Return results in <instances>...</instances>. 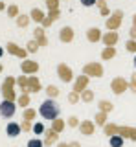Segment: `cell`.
<instances>
[{"label":"cell","instance_id":"f5cc1de1","mask_svg":"<svg viewBox=\"0 0 136 147\" xmlns=\"http://www.w3.org/2000/svg\"><path fill=\"white\" fill-rule=\"evenodd\" d=\"M2 70H4V66H2V64H0V74H2Z\"/></svg>","mask_w":136,"mask_h":147},{"label":"cell","instance_id":"ba28073f","mask_svg":"<svg viewBox=\"0 0 136 147\" xmlns=\"http://www.w3.org/2000/svg\"><path fill=\"white\" fill-rule=\"evenodd\" d=\"M39 90H40L39 77L37 76H31V77H28V86L22 90V94H39Z\"/></svg>","mask_w":136,"mask_h":147},{"label":"cell","instance_id":"f1b7e54d","mask_svg":"<svg viewBox=\"0 0 136 147\" xmlns=\"http://www.w3.org/2000/svg\"><path fill=\"white\" fill-rule=\"evenodd\" d=\"M35 114H37V112H35L33 109H30V107H28V109H24V114H22V118H24L26 121H33Z\"/></svg>","mask_w":136,"mask_h":147},{"label":"cell","instance_id":"d590c367","mask_svg":"<svg viewBox=\"0 0 136 147\" xmlns=\"http://www.w3.org/2000/svg\"><path fill=\"white\" fill-rule=\"evenodd\" d=\"M28 147H44L42 140H39V138H33V140L28 142Z\"/></svg>","mask_w":136,"mask_h":147},{"label":"cell","instance_id":"ac0fdd59","mask_svg":"<svg viewBox=\"0 0 136 147\" xmlns=\"http://www.w3.org/2000/svg\"><path fill=\"white\" fill-rule=\"evenodd\" d=\"M33 39L39 42V46H46L48 44V39H46V35H44V28H37V30L33 31Z\"/></svg>","mask_w":136,"mask_h":147},{"label":"cell","instance_id":"484cf974","mask_svg":"<svg viewBox=\"0 0 136 147\" xmlns=\"http://www.w3.org/2000/svg\"><path fill=\"white\" fill-rule=\"evenodd\" d=\"M65 125H66V123L63 121L61 118H57V119H53V121H52V129H53L55 132H61L63 129H65Z\"/></svg>","mask_w":136,"mask_h":147},{"label":"cell","instance_id":"60d3db41","mask_svg":"<svg viewBox=\"0 0 136 147\" xmlns=\"http://www.w3.org/2000/svg\"><path fill=\"white\" fill-rule=\"evenodd\" d=\"M125 48H127V52H134L136 53V40H129V42L125 44Z\"/></svg>","mask_w":136,"mask_h":147},{"label":"cell","instance_id":"8d00e7d4","mask_svg":"<svg viewBox=\"0 0 136 147\" xmlns=\"http://www.w3.org/2000/svg\"><path fill=\"white\" fill-rule=\"evenodd\" d=\"M46 6L50 11H53V9H59V0H46Z\"/></svg>","mask_w":136,"mask_h":147},{"label":"cell","instance_id":"c3c4849f","mask_svg":"<svg viewBox=\"0 0 136 147\" xmlns=\"http://www.w3.org/2000/svg\"><path fill=\"white\" fill-rule=\"evenodd\" d=\"M4 9H6V4H4V2H0V11H4Z\"/></svg>","mask_w":136,"mask_h":147},{"label":"cell","instance_id":"277c9868","mask_svg":"<svg viewBox=\"0 0 136 147\" xmlns=\"http://www.w3.org/2000/svg\"><path fill=\"white\" fill-rule=\"evenodd\" d=\"M121 18H123V11H121V9H116V11L112 13V17H108L107 22H105L107 30L116 31L118 28H120V24H121Z\"/></svg>","mask_w":136,"mask_h":147},{"label":"cell","instance_id":"ee69618b","mask_svg":"<svg viewBox=\"0 0 136 147\" xmlns=\"http://www.w3.org/2000/svg\"><path fill=\"white\" fill-rule=\"evenodd\" d=\"M98 6H99V9H103V7H107V2L105 0H98Z\"/></svg>","mask_w":136,"mask_h":147},{"label":"cell","instance_id":"52a82bcc","mask_svg":"<svg viewBox=\"0 0 136 147\" xmlns=\"http://www.w3.org/2000/svg\"><path fill=\"white\" fill-rule=\"evenodd\" d=\"M57 74H59V79L65 81V83L74 79V72H72V68L68 66V64H65V63H61L57 66Z\"/></svg>","mask_w":136,"mask_h":147},{"label":"cell","instance_id":"cb8c5ba5","mask_svg":"<svg viewBox=\"0 0 136 147\" xmlns=\"http://www.w3.org/2000/svg\"><path fill=\"white\" fill-rule=\"evenodd\" d=\"M17 103H19L22 109H28V107H30V103H31V101H30V96H28V94L19 96V98H17Z\"/></svg>","mask_w":136,"mask_h":147},{"label":"cell","instance_id":"9a60e30c","mask_svg":"<svg viewBox=\"0 0 136 147\" xmlns=\"http://www.w3.org/2000/svg\"><path fill=\"white\" fill-rule=\"evenodd\" d=\"M59 17H61V11H59V9H53V11H50L48 15H46V18L42 20V28H44V30H46V28H50Z\"/></svg>","mask_w":136,"mask_h":147},{"label":"cell","instance_id":"681fc988","mask_svg":"<svg viewBox=\"0 0 136 147\" xmlns=\"http://www.w3.org/2000/svg\"><path fill=\"white\" fill-rule=\"evenodd\" d=\"M57 147H68V144H63L61 142V144H57Z\"/></svg>","mask_w":136,"mask_h":147},{"label":"cell","instance_id":"83f0119b","mask_svg":"<svg viewBox=\"0 0 136 147\" xmlns=\"http://www.w3.org/2000/svg\"><path fill=\"white\" fill-rule=\"evenodd\" d=\"M81 99H83L85 101V103H90V101H92L94 99V92L92 90H83V92H81Z\"/></svg>","mask_w":136,"mask_h":147},{"label":"cell","instance_id":"816d5d0a","mask_svg":"<svg viewBox=\"0 0 136 147\" xmlns=\"http://www.w3.org/2000/svg\"><path fill=\"white\" fill-rule=\"evenodd\" d=\"M2 53H4V48H2V46H0V57H2Z\"/></svg>","mask_w":136,"mask_h":147},{"label":"cell","instance_id":"8992f818","mask_svg":"<svg viewBox=\"0 0 136 147\" xmlns=\"http://www.w3.org/2000/svg\"><path fill=\"white\" fill-rule=\"evenodd\" d=\"M15 110H17L15 101H6L4 99L2 103H0V116L2 118H13L15 116Z\"/></svg>","mask_w":136,"mask_h":147},{"label":"cell","instance_id":"5b68a950","mask_svg":"<svg viewBox=\"0 0 136 147\" xmlns=\"http://www.w3.org/2000/svg\"><path fill=\"white\" fill-rule=\"evenodd\" d=\"M83 74L88 77H101L103 76V66L99 63H88L83 66Z\"/></svg>","mask_w":136,"mask_h":147},{"label":"cell","instance_id":"d6a6232c","mask_svg":"<svg viewBox=\"0 0 136 147\" xmlns=\"http://www.w3.org/2000/svg\"><path fill=\"white\" fill-rule=\"evenodd\" d=\"M44 132H46V129H44L42 123H33V134L40 136V134H44Z\"/></svg>","mask_w":136,"mask_h":147},{"label":"cell","instance_id":"bcb514c9","mask_svg":"<svg viewBox=\"0 0 136 147\" xmlns=\"http://www.w3.org/2000/svg\"><path fill=\"white\" fill-rule=\"evenodd\" d=\"M131 39L136 40V28H133V30H131Z\"/></svg>","mask_w":136,"mask_h":147},{"label":"cell","instance_id":"ab89813d","mask_svg":"<svg viewBox=\"0 0 136 147\" xmlns=\"http://www.w3.org/2000/svg\"><path fill=\"white\" fill-rule=\"evenodd\" d=\"M68 127H79V119L75 116H70L68 118Z\"/></svg>","mask_w":136,"mask_h":147},{"label":"cell","instance_id":"e575fe53","mask_svg":"<svg viewBox=\"0 0 136 147\" xmlns=\"http://www.w3.org/2000/svg\"><path fill=\"white\" fill-rule=\"evenodd\" d=\"M7 15H9V17H19V6L11 4V6L7 7Z\"/></svg>","mask_w":136,"mask_h":147},{"label":"cell","instance_id":"7a4b0ae2","mask_svg":"<svg viewBox=\"0 0 136 147\" xmlns=\"http://www.w3.org/2000/svg\"><path fill=\"white\" fill-rule=\"evenodd\" d=\"M59 112H61L59 105H57L53 99H50V98H48L46 101H42V103H40V107H39V114H40L44 119H50V121L57 119V118H59Z\"/></svg>","mask_w":136,"mask_h":147},{"label":"cell","instance_id":"3957f363","mask_svg":"<svg viewBox=\"0 0 136 147\" xmlns=\"http://www.w3.org/2000/svg\"><path fill=\"white\" fill-rule=\"evenodd\" d=\"M15 85H17L15 77L7 76L6 79H4V83H2V96H4V99H6V101H15L17 99L15 90H13V86H15Z\"/></svg>","mask_w":136,"mask_h":147},{"label":"cell","instance_id":"db71d44e","mask_svg":"<svg viewBox=\"0 0 136 147\" xmlns=\"http://www.w3.org/2000/svg\"><path fill=\"white\" fill-rule=\"evenodd\" d=\"M134 66H136V57H134Z\"/></svg>","mask_w":136,"mask_h":147},{"label":"cell","instance_id":"e0dca14e","mask_svg":"<svg viewBox=\"0 0 136 147\" xmlns=\"http://www.w3.org/2000/svg\"><path fill=\"white\" fill-rule=\"evenodd\" d=\"M101 39H103L105 48H110V46H114V44L118 42V33H116V31H108V33H105Z\"/></svg>","mask_w":136,"mask_h":147},{"label":"cell","instance_id":"74e56055","mask_svg":"<svg viewBox=\"0 0 136 147\" xmlns=\"http://www.w3.org/2000/svg\"><path fill=\"white\" fill-rule=\"evenodd\" d=\"M79 98H81V96L77 94V92H74V90H72L70 94H68V101H70V103H77Z\"/></svg>","mask_w":136,"mask_h":147},{"label":"cell","instance_id":"6da1fadb","mask_svg":"<svg viewBox=\"0 0 136 147\" xmlns=\"http://www.w3.org/2000/svg\"><path fill=\"white\" fill-rule=\"evenodd\" d=\"M103 132L108 138L114 134H120L121 138H129V140L136 142V127H120V125H114V123H107L103 127Z\"/></svg>","mask_w":136,"mask_h":147},{"label":"cell","instance_id":"f546056e","mask_svg":"<svg viewBox=\"0 0 136 147\" xmlns=\"http://www.w3.org/2000/svg\"><path fill=\"white\" fill-rule=\"evenodd\" d=\"M96 123H98V125H103V127H105V125H107V114L99 110V112L96 114Z\"/></svg>","mask_w":136,"mask_h":147},{"label":"cell","instance_id":"603a6c76","mask_svg":"<svg viewBox=\"0 0 136 147\" xmlns=\"http://www.w3.org/2000/svg\"><path fill=\"white\" fill-rule=\"evenodd\" d=\"M30 20H31L30 15H19V17H17V26H19V28H26L30 24Z\"/></svg>","mask_w":136,"mask_h":147},{"label":"cell","instance_id":"4dcf8cb0","mask_svg":"<svg viewBox=\"0 0 136 147\" xmlns=\"http://www.w3.org/2000/svg\"><path fill=\"white\" fill-rule=\"evenodd\" d=\"M26 50H28V53H35L39 50V42L35 39H31L30 42H28V46H26Z\"/></svg>","mask_w":136,"mask_h":147},{"label":"cell","instance_id":"2e32d148","mask_svg":"<svg viewBox=\"0 0 136 147\" xmlns=\"http://www.w3.org/2000/svg\"><path fill=\"white\" fill-rule=\"evenodd\" d=\"M6 132H7V136L9 138H17L22 132V127H20V123H15V121H9L7 123V127H6Z\"/></svg>","mask_w":136,"mask_h":147},{"label":"cell","instance_id":"30bf717a","mask_svg":"<svg viewBox=\"0 0 136 147\" xmlns=\"http://www.w3.org/2000/svg\"><path fill=\"white\" fill-rule=\"evenodd\" d=\"M20 70L24 74H37L39 72V63L31 61V59H24L20 63Z\"/></svg>","mask_w":136,"mask_h":147},{"label":"cell","instance_id":"9c48e42d","mask_svg":"<svg viewBox=\"0 0 136 147\" xmlns=\"http://www.w3.org/2000/svg\"><path fill=\"white\" fill-rule=\"evenodd\" d=\"M110 88L114 94H123V92L127 90V81L123 79V77H116V79L110 81Z\"/></svg>","mask_w":136,"mask_h":147},{"label":"cell","instance_id":"4316f807","mask_svg":"<svg viewBox=\"0 0 136 147\" xmlns=\"http://www.w3.org/2000/svg\"><path fill=\"white\" fill-rule=\"evenodd\" d=\"M121 145H123V138H121L120 134L110 136V147H121Z\"/></svg>","mask_w":136,"mask_h":147},{"label":"cell","instance_id":"7c38bea8","mask_svg":"<svg viewBox=\"0 0 136 147\" xmlns=\"http://www.w3.org/2000/svg\"><path fill=\"white\" fill-rule=\"evenodd\" d=\"M87 85H88V76L81 74L77 79H75V83H74V92H77V94L81 96V92L87 90Z\"/></svg>","mask_w":136,"mask_h":147},{"label":"cell","instance_id":"b9f144b4","mask_svg":"<svg viewBox=\"0 0 136 147\" xmlns=\"http://www.w3.org/2000/svg\"><path fill=\"white\" fill-rule=\"evenodd\" d=\"M129 88L136 94V74H133V77H131V83H129Z\"/></svg>","mask_w":136,"mask_h":147},{"label":"cell","instance_id":"f35d334b","mask_svg":"<svg viewBox=\"0 0 136 147\" xmlns=\"http://www.w3.org/2000/svg\"><path fill=\"white\" fill-rule=\"evenodd\" d=\"M20 127H22V131H24V132H30V131H33V125H31V121H26V119L20 123Z\"/></svg>","mask_w":136,"mask_h":147},{"label":"cell","instance_id":"ffe728a7","mask_svg":"<svg viewBox=\"0 0 136 147\" xmlns=\"http://www.w3.org/2000/svg\"><path fill=\"white\" fill-rule=\"evenodd\" d=\"M79 131L83 132V134H87V136L94 134V123H92V121H83V123H79Z\"/></svg>","mask_w":136,"mask_h":147},{"label":"cell","instance_id":"d6986e66","mask_svg":"<svg viewBox=\"0 0 136 147\" xmlns=\"http://www.w3.org/2000/svg\"><path fill=\"white\" fill-rule=\"evenodd\" d=\"M87 39L90 40V42H98V40L101 39V31H99L98 28H90V30L87 31Z\"/></svg>","mask_w":136,"mask_h":147},{"label":"cell","instance_id":"f6af8a7d","mask_svg":"<svg viewBox=\"0 0 136 147\" xmlns=\"http://www.w3.org/2000/svg\"><path fill=\"white\" fill-rule=\"evenodd\" d=\"M99 11H101V15H103V17L110 15V11H108V7H103V9H99Z\"/></svg>","mask_w":136,"mask_h":147},{"label":"cell","instance_id":"44dd1931","mask_svg":"<svg viewBox=\"0 0 136 147\" xmlns=\"http://www.w3.org/2000/svg\"><path fill=\"white\" fill-rule=\"evenodd\" d=\"M30 17H31V20H35V22H40V24H42V20L46 18V15H44V13L40 11L39 7H33V9H31Z\"/></svg>","mask_w":136,"mask_h":147},{"label":"cell","instance_id":"7bdbcfd3","mask_svg":"<svg viewBox=\"0 0 136 147\" xmlns=\"http://www.w3.org/2000/svg\"><path fill=\"white\" fill-rule=\"evenodd\" d=\"M98 0H81V4H83V6H87V7H90V6H94V4H96Z\"/></svg>","mask_w":136,"mask_h":147},{"label":"cell","instance_id":"836d02e7","mask_svg":"<svg viewBox=\"0 0 136 147\" xmlns=\"http://www.w3.org/2000/svg\"><path fill=\"white\" fill-rule=\"evenodd\" d=\"M17 85L20 86V90H24L26 86H28V77H26V76H20V77H17Z\"/></svg>","mask_w":136,"mask_h":147},{"label":"cell","instance_id":"f907efd6","mask_svg":"<svg viewBox=\"0 0 136 147\" xmlns=\"http://www.w3.org/2000/svg\"><path fill=\"white\" fill-rule=\"evenodd\" d=\"M133 28H136V15L133 17Z\"/></svg>","mask_w":136,"mask_h":147},{"label":"cell","instance_id":"7402d4cb","mask_svg":"<svg viewBox=\"0 0 136 147\" xmlns=\"http://www.w3.org/2000/svg\"><path fill=\"white\" fill-rule=\"evenodd\" d=\"M101 57L105 59V61H108V59H112V57H116V48L114 46H110V48H105L101 52Z\"/></svg>","mask_w":136,"mask_h":147},{"label":"cell","instance_id":"d4e9b609","mask_svg":"<svg viewBox=\"0 0 136 147\" xmlns=\"http://www.w3.org/2000/svg\"><path fill=\"white\" fill-rule=\"evenodd\" d=\"M99 110H101V112H112V110H114V105H112V103H108V101H99Z\"/></svg>","mask_w":136,"mask_h":147},{"label":"cell","instance_id":"7dc6e473","mask_svg":"<svg viewBox=\"0 0 136 147\" xmlns=\"http://www.w3.org/2000/svg\"><path fill=\"white\" fill-rule=\"evenodd\" d=\"M68 147H81V145H79V142H70Z\"/></svg>","mask_w":136,"mask_h":147},{"label":"cell","instance_id":"1f68e13d","mask_svg":"<svg viewBox=\"0 0 136 147\" xmlns=\"http://www.w3.org/2000/svg\"><path fill=\"white\" fill-rule=\"evenodd\" d=\"M46 94H48L50 99L57 98V96H59V88H57V86H53V85H50V86H46Z\"/></svg>","mask_w":136,"mask_h":147},{"label":"cell","instance_id":"5bb4252c","mask_svg":"<svg viewBox=\"0 0 136 147\" xmlns=\"http://www.w3.org/2000/svg\"><path fill=\"white\" fill-rule=\"evenodd\" d=\"M59 39H61V42H72L74 40V30H72L70 26H65L61 28V31H59Z\"/></svg>","mask_w":136,"mask_h":147},{"label":"cell","instance_id":"8fae6325","mask_svg":"<svg viewBox=\"0 0 136 147\" xmlns=\"http://www.w3.org/2000/svg\"><path fill=\"white\" fill-rule=\"evenodd\" d=\"M7 52H9L11 55H15V57H20V59H26V55H28V50L20 48V46L15 44V42H9V44H7Z\"/></svg>","mask_w":136,"mask_h":147},{"label":"cell","instance_id":"4fadbf2b","mask_svg":"<svg viewBox=\"0 0 136 147\" xmlns=\"http://www.w3.org/2000/svg\"><path fill=\"white\" fill-rule=\"evenodd\" d=\"M57 138H59V132H55L53 129H48V131L44 132V140H42L44 147H52L57 142Z\"/></svg>","mask_w":136,"mask_h":147}]
</instances>
